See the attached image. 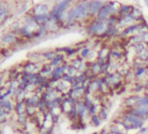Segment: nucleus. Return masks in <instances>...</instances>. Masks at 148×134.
I'll return each instance as SVG.
<instances>
[{
  "label": "nucleus",
  "mask_w": 148,
  "mask_h": 134,
  "mask_svg": "<svg viewBox=\"0 0 148 134\" xmlns=\"http://www.w3.org/2000/svg\"><path fill=\"white\" fill-rule=\"evenodd\" d=\"M146 78H148V65H146Z\"/></svg>",
  "instance_id": "nucleus-23"
},
{
  "label": "nucleus",
  "mask_w": 148,
  "mask_h": 134,
  "mask_svg": "<svg viewBox=\"0 0 148 134\" xmlns=\"http://www.w3.org/2000/svg\"><path fill=\"white\" fill-rule=\"evenodd\" d=\"M1 41L4 44H11L16 41V37L12 33H7L1 37Z\"/></svg>",
  "instance_id": "nucleus-15"
},
{
  "label": "nucleus",
  "mask_w": 148,
  "mask_h": 134,
  "mask_svg": "<svg viewBox=\"0 0 148 134\" xmlns=\"http://www.w3.org/2000/svg\"><path fill=\"white\" fill-rule=\"evenodd\" d=\"M104 4L105 3L102 0H89V5H88L89 17L95 18L98 12L100 11V10Z\"/></svg>",
  "instance_id": "nucleus-4"
},
{
  "label": "nucleus",
  "mask_w": 148,
  "mask_h": 134,
  "mask_svg": "<svg viewBox=\"0 0 148 134\" xmlns=\"http://www.w3.org/2000/svg\"><path fill=\"white\" fill-rule=\"evenodd\" d=\"M134 2H135V3H140V0H133Z\"/></svg>",
  "instance_id": "nucleus-26"
},
{
  "label": "nucleus",
  "mask_w": 148,
  "mask_h": 134,
  "mask_svg": "<svg viewBox=\"0 0 148 134\" xmlns=\"http://www.w3.org/2000/svg\"><path fill=\"white\" fill-rule=\"evenodd\" d=\"M48 11H49V8L44 3H39L37 5H36L34 7V9H33L34 17L41 16V15H44V14H48Z\"/></svg>",
  "instance_id": "nucleus-10"
},
{
  "label": "nucleus",
  "mask_w": 148,
  "mask_h": 134,
  "mask_svg": "<svg viewBox=\"0 0 148 134\" xmlns=\"http://www.w3.org/2000/svg\"><path fill=\"white\" fill-rule=\"evenodd\" d=\"M111 16V13H110V10H109V7L107 3H105L101 9L100 10V11L98 12L97 16H96V19L101 21V22H105L107 21V19Z\"/></svg>",
  "instance_id": "nucleus-7"
},
{
  "label": "nucleus",
  "mask_w": 148,
  "mask_h": 134,
  "mask_svg": "<svg viewBox=\"0 0 148 134\" xmlns=\"http://www.w3.org/2000/svg\"><path fill=\"white\" fill-rule=\"evenodd\" d=\"M88 69L91 72L93 75L95 77L101 76V65L97 61H93V62H88Z\"/></svg>",
  "instance_id": "nucleus-8"
},
{
  "label": "nucleus",
  "mask_w": 148,
  "mask_h": 134,
  "mask_svg": "<svg viewBox=\"0 0 148 134\" xmlns=\"http://www.w3.org/2000/svg\"><path fill=\"white\" fill-rule=\"evenodd\" d=\"M66 73H68L69 75H70L71 77H75V76H76L77 75V73H78V71L76 70V69H75L74 67H72L71 65H69V68H68V70H67V72Z\"/></svg>",
  "instance_id": "nucleus-20"
},
{
  "label": "nucleus",
  "mask_w": 148,
  "mask_h": 134,
  "mask_svg": "<svg viewBox=\"0 0 148 134\" xmlns=\"http://www.w3.org/2000/svg\"><path fill=\"white\" fill-rule=\"evenodd\" d=\"M141 95H137V94H131L130 96H127L124 99L122 102V106L124 109H128L136 106L137 103L140 99Z\"/></svg>",
  "instance_id": "nucleus-5"
},
{
  "label": "nucleus",
  "mask_w": 148,
  "mask_h": 134,
  "mask_svg": "<svg viewBox=\"0 0 148 134\" xmlns=\"http://www.w3.org/2000/svg\"><path fill=\"white\" fill-rule=\"evenodd\" d=\"M147 46H148V44H147Z\"/></svg>",
  "instance_id": "nucleus-29"
},
{
  "label": "nucleus",
  "mask_w": 148,
  "mask_h": 134,
  "mask_svg": "<svg viewBox=\"0 0 148 134\" xmlns=\"http://www.w3.org/2000/svg\"><path fill=\"white\" fill-rule=\"evenodd\" d=\"M91 52H92V49L90 47L84 46V47H82L79 51V57H81L82 59H84V60L87 61L88 58V57H89V55L91 54Z\"/></svg>",
  "instance_id": "nucleus-14"
},
{
  "label": "nucleus",
  "mask_w": 148,
  "mask_h": 134,
  "mask_svg": "<svg viewBox=\"0 0 148 134\" xmlns=\"http://www.w3.org/2000/svg\"><path fill=\"white\" fill-rule=\"evenodd\" d=\"M101 24V21L96 19V17L95 19H93V21L89 24V25L87 28V33L88 36H96L100 28V25Z\"/></svg>",
  "instance_id": "nucleus-6"
},
{
  "label": "nucleus",
  "mask_w": 148,
  "mask_h": 134,
  "mask_svg": "<svg viewBox=\"0 0 148 134\" xmlns=\"http://www.w3.org/2000/svg\"><path fill=\"white\" fill-rule=\"evenodd\" d=\"M65 62V55L62 54V53H57V55L49 62V65L55 68L56 66H59L61 65H62Z\"/></svg>",
  "instance_id": "nucleus-12"
},
{
  "label": "nucleus",
  "mask_w": 148,
  "mask_h": 134,
  "mask_svg": "<svg viewBox=\"0 0 148 134\" xmlns=\"http://www.w3.org/2000/svg\"><path fill=\"white\" fill-rule=\"evenodd\" d=\"M109 111H110V110H109L108 108H107V107H105V106H101V107L100 111L98 112V115H99L100 119L102 120V122H103V121H105V120H107V119H108Z\"/></svg>",
  "instance_id": "nucleus-16"
},
{
  "label": "nucleus",
  "mask_w": 148,
  "mask_h": 134,
  "mask_svg": "<svg viewBox=\"0 0 148 134\" xmlns=\"http://www.w3.org/2000/svg\"><path fill=\"white\" fill-rule=\"evenodd\" d=\"M121 124L123 125L126 131L128 133L130 131H139L141 127L145 126V121H143L140 118L137 117L134 114H132L130 112L122 111L121 114L118 117Z\"/></svg>",
  "instance_id": "nucleus-1"
},
{
  "label": "nucleus",
  "mask_w": 148,
  "mask_h": 134,
  "mask_svg": "<svg viewBox=\"0 0 148 134\" xmlns=\"http://www.w3.org/2000/svg\"><path fill=\"white\" fill-rule=\"evenodd\" d=\"M26 107H27V106H26V104H25V101L15 103L14 112L16 113L17 115L24 114V113H26Z\"/></svg>",
  "instance_id": "nucleus-13"
},
{
  "label": "nucleus",
  "mask_w": 148,
  "mask_h": 134,
  "mask_svg": "<svg viewBox=\"0 0 148 134\" xmlns=\"http://www.w3.org/2000/svg\"><path fill=\"white\" fill-rule=\"evenodd\" d=\"M53 69H54V68L49 65V63L42 64L39 74H40L42 77H43V78L49 79V78H50V76H51V73H52V72H53Z\"/></svg>",
  "instance_id": "nucleus-9"
},
{
  "label": "nucleus",
  "mask_w": 148,
  "mask_h": 134,
  "mask_svg": "<svg viewBox=\"0 0 148 134\" xmlns=\"http://www.w3.org/2000/svg\"><path fill=\"white\" fill-rule=\"evenodd\" d=\"M110 134H127V133H109Z\"/></svg>",
  "instance_id": "nucleus-27"
},
{
  "label": "nucleus",
  "mask_w": 148,
  "mask_h": 134,
  "mask_svg": "<svg viewBox=\"0 0 148 134\" xmlns=\"http://www.w3.org/2000/svg\"><path fill=\"white\" fill-rule=\"evenodd\" d=\"M89 122L91 123V125L94 126V127H98L101 125L102 123V120L100 119L99 115L98 114H95V115H93V116H90L89 118Z\"/></svg>",
  "instance_id": "nucleus-17"
},
{
  "label": "nucleus",
  "mask_w": 148,
  "mask_h": 134,
  "mask_svg": "<svg viewBox=\"0 0 148 134\" xmlns=\"http://www.w3.org/2000/svg\"><path fill=\"white\" fill-rule=\"evenodd\" d=\"M42 58L44 60L46 61H49V63L57 55V52L55 51H45V52H42Z\"/></svg>",
  "instance_id": "nucleus-18"
},
{
  "label": "nucleus",
  "mask_w": 148,
  "mask_h": 134,
  "mask_svg": "<svg viewBox=\"0 0 148 134\" xmlns=\"http://www.w3.org/2000/svg\"><path fill=\"white\" fill-rule=\"evenodd\" d=\"M10 118V115H8L7 113H5L2 110H0V126L9 122Z\"/></svg>",
  "instance_id": "nucleus-19"
},
{
  "label": "nucleus",
  "mask_w": 148,
  "mask_h": 134,
  "mask_svg": "<svg viewBox=\"0 0 148 134\" xmlns=\"http://www.w3.org/2000/svg\"><path fill=\"white\" fill-rule=\"evenodd\" d=\"M89 0H80L72 8L75 14L76 21H83L89 17L88 14Z\"/></svg>",
  "instance_id": "nucleus-2"
},
{
  "label": "nucleus",
  "mask_w": 148,
  "mask_h": 134,
  "mask_svg": "<svg viewBox=\"0 0 148 134\" xmlns=\"http://www.w3.org/2000/svg\"><path fill=\"white\" fill-rule=\"evenodd\" d=\"M147 130H148V123H147Z\"/></svg>",
  "instance_id": "nucleus-28"
},
{
  "label": "nucleus",
  "mask_w": 148,
  "mask_h": 134,
  "mask_svg": "<svg viewBox=\"0 0 148 134\" xmlns=\"http://www.w3.org/2000/svg\"><path fill=\"white\" fill-rule=\"evenodd\" d=\"M144 2H145V4H146V6L148 8V0H144Z\"/></svg>",
  "instance_id": "nucleus-25"
},
{
  "label": "nucleus",
  "mask_w": 148,
  "mask_h": 134,
  "mask_svg": "<svg viewBox=\"0 0 148 134\" xmlns=\"http://www.w3.org/2000/svg\"><path fill=\"white\" fill-rule=\"evenodd\" d=\"M142 37H143V41H144V43L148 44V31L147 32H146V33H144V34H142Z\"/></svg>",
  "instance_id": "nucleus-22"
},
{
  "label": "nucleus",
  "mask_w": 148,
  "mask_h": 134,
  "mask_svg": "<svg viewBox=\"0 0 148 134\" xmlns=\"http://www.w3.org/2000/svg\"><path fill=\"white\" fill-rule=\"evenodd\" d=\"M123 111L136 115L137 117L140 118V119H141L143 121H145V122L148 120V106H134V107H132V108L124 109Z\"/></svg>",
  "instance_id": "nucleus-3"
},
{
  "label": "nucleus",
  "mask_w": 148,
  "mask_h": 134,
  "mask_svg": "<svg viewBox=\"0 0 148 134\" xmlns=\"http://www.w3.org/2000/svg\"><path fill=\"white\" fill-rule=\"evenodd\" d=\"M134 6H132V5H127V4H124V5H121L119 11H118V17H127L128 15H130L134 10Z\"/></svg>",
  "instance_id": "nucleus-11"
},
{
  "label": "nucleus",
  "mask_w": 148,
  "mask_h": 134,
  "mask_svg": "<svg viewBox=\"0 0 148 134\" xmlns=\"http://www.w3.org/2000/svg\"><path fill=\"white\" fill-rule=\"evenodd\" d=\"M144 85H145V92H144V94H148V78L144 81Z\"/></svg>",
  "instance_id": "nucleus-21"
},
{
  "label": "nucleus",
  "mask_w": 148,
  "mask_h": 134,
  "mask_svg": "<svg viewBox=\"0 0 148 134\" xmlns=\"http://www.w3.org/2000/svg\"><path fill=\"white\" fill-rule=\"evenodd\" d=\"M66 0H56V3H62Z\"/></svg>",
  "instance_id": "nucleus-24"
}]
</instances>
